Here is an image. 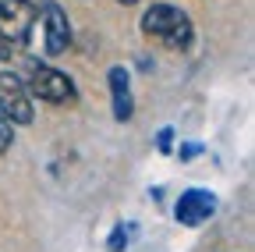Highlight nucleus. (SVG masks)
Returning a JSON list of instances; mask_svg holds the SVG:
<instances>
[{
	"label": "nucleus",
	"mask_w": 255,
	"mask_h": 252,
	"mask_svg": "<svg viewBox=\"0 0 255 252\" xmlns=\"http://www.w3.org/2000/svg\"><path fill=\"white\" fill-rule=\"evenodd\" d=\"M0 114H4L11 124H28L36 117L25 82L18 75H11V71H0Z\"/></svg>",
	"instance_id": "4"
},
{
	"label": "nucleus",
	"mask_w": 255,
	"mask_h": 252,
	"mask_svg": "<svg viewBox=\"0 0 255 252\" xmlns=\"http://www.w3.org/2000/svg\"><path fill=\"white\" fill-rule=\"evenodd\" d=\"M142 36L163 43L170 50H188L191 39H195V25H191L188 11H181L174 4H152L142 14Z\"/></svg>",
	"instance_id": "1"
},
{
	"label": "nucleus",
	"mask_w": 255,
	"mask_h": 252,
	"mask_svg": "<svg viewBox=\"0 0 255 252\" xmlns=\"http://www.w3.org/2000/svg\"><path fill=\"white\" fill-rule=\"evenodd\" d=\"M32 25H36V7H32L28 0H0V36L14 50L28 46Z\"/></svg>",
	"instance_id": "3"
},
{
	"label": "nucleus",
	"mask_w": 255,
	"mask_h": 252,
	"mask_svg": "<svg viewBox=\"0 0 255 252\" xmlns=\"http://www.w3.org/2000/svg\"><path fill=\"white\" fill-rule=\"evenodd\" d=\"M121 4H142V0H121Z\"/></svg>",
	"instance_id": "13"
},
{
	"label": "nucleus",
	"mask_w": 255,
	"mask_h": 252,
	"mask_svg": "<svg viewBox=\"0 0 255 252\" xmlns=\"http://www.w3.org/2000/svg\"><path fill=\"white\" fill-rule=\"evenodd\" d=\"M170 132H174V128H163V132H159V149H163V153L170 149V139H174Z\"/></svg>",
	"instance_id": "11"
},
{
	"label": "nucleus",
	"mask_w": 255,
	"mask_h": 252,
	"mask_svg": "<svg viewBox=\"0 0 255 252\" xmlns=\"http://www.w3.org/2000/svg\"><path fill=\"white\" fill-rule=\"evenodd\" d=\"M110 82V100H114V117L117 121H131L135 114V100H131V78H128V68H110L107 75Z\"/></svg>",
	"instance_id": "7"
},
{
	"label": "nucleus",
	"mask_w": 255,
	"mask_h": 252,
	"mask_svg": "<svg viewBox=\"0 0 255 252\" xmlns=\"http://www.w3.org/2000/svg\"><path fill=\"white\" fill-rule=\"evenodd\" d=\"M202 146H195V142H188V146H181V160H184V156H195Z\"/></svg>",
	"instance_id": "12"
},
{
	"label": "nucleus",
	"mask_w": 255,
	"mask_h": 252,
	"mask_svg": "<svg viewBox=\"0 0 255 252\" xmlns=\"http://www.w3.org/2000/svg\"><path fill=\"white\" fill-rule=\"evenodd\" d=\"M11 142H14V132H11V121L0 114V156H4L7 149H11Z\"/></svg>",
	"instance_id": "8"
},
{
	"label": "nucleus",
	"mask_w": 255,
	"mask_h": 252,
	"mask_svg": "<svg viewBox=\"0 0 255 252\" xmlns=\"http://www.w3.org/2000/svg\"><path fill=\"white\" fill-rule=\"evenodd\" d=\"M213 213H216V196L206 192V188H188V192H181V199L174 203V217H177V224H184V228L206 224Z\"/></svg>",
	"instance_id": "6"
},
{
	"label": "nucleus",
	"mask_w": 255,
	"mask_h": 252,
	"mask_svg": "<svg viewBox=\"0 0 255 252\" xmlns=\"http://www.w3.org/2000/svg\"><path fill=\"white\" fill-rule=\"evenodd\" d=\"M128 235H131L128 228H117V231L110 235V252H124V249H128Z\"/></svg>",
	"instance_id": "9"
},
{
	"label": "nucleus",
	"mask_w": 255,
	"mask_h": 252,
	"mask_svg": "<svg viewBox=\"0 0 255 252\" xmlns=\"http://www.w3.org/2000/svg\"><path fill=\"white\" fill-rule=\"evenodd\" d=\"M11 53H14V46H11L4 36H0V60H11Z\"/></svg>",
	"instance_id": "10"
},
{
	"label": "nucleus",
	"mask_w": 255,
	"mask_h": 252,
	"mask_svg": "<svg viewBox=\"0 0 255 252\" xmlns=\"http://www.w3.org/2000/svg\"><path fill=\"white\" fill-rule=\"evenodd\" d=\"M21 82H25V89H28V96H36V100H43V103L64 107V103H75V100H78L75 82L64 75V71L50 68V64H39V60H28Z\"/></svg>",
	"instance_id": "2"
},
{
	"label": "nucleus",
	"mask_w": 255,
	"mask_h": 252,
	"mask_svg": "<svg viewBox=\"0 0 255 252\" xmlns=\"http://www.w3.org/2000/svg\"><path fill=\"white\" fill-rule=\"evenodd\" d=\"M68 46H71V21L60 4L46 0L43 4V50L50 57H60V53H68Z\"/></svg>",
	"instance_id": "5"
}]
</instances>
